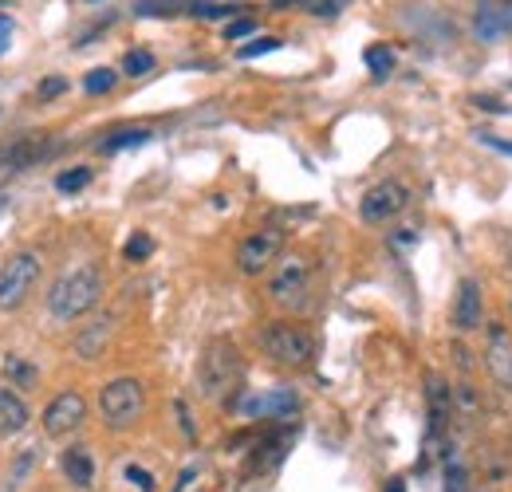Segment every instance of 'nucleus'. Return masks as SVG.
<instances>
[{
  "mask_svg": "<svg viewBox=\"0 0 512 492\" xmlns=\"http://www.w3.org/2000/svg\"><path fill=\"white\" fill-rule=\"evenodd\" d=\"M103 296V272L95 264H75L48 288V311L60 323H75L99 304Z\"/></svg>",
  "mask_w": 512,
  "mask_h": 492,
  "instance_id": "obj_1",
  "label": "nucleus"
},
{
  "mask_svg": "<svg viewBox=\"0 0 512 492\" xmlns=\"http://www.w3.org/2000/svg\"><path fill=\"white\" fill-rule=\"evenodd\" d=\"M241 374H245V367H241L237 347L225 343V339H217V343L205 347V355H201V363H197V386H201L205 398L225 402V398L241 386Z\"/></svg>",
  "mask_w": 512,
  "mask_h": 492,
  "instance_id": "obj_2",
  "label": "nucleus"
},
{
  "mask_svg": "<svg viewBox=\"0 0 512 492\" xmlns=\"http://www.w3.org/2000/svg\"><path fill=\"white\" fill-rule=\"evenodd\" d=\"M260 351H264L272 363H280V367L300 370L316 359V339H312L304 327L272 323V327L260 331Z\"/></svg>",
  "mask_w": 512,
  "mask_h": 492,
  "instance_id": "obj_3",
  "label": "nucleus"
},
{
  "mask_svg": "<svg viewBox=\"0 0 512 492\" xmlns=\"http://www.w3.org/2000/svg\"><path fill=\"white\" fill-rule=\"evenodd\" d=\"M142 410H146V390H142V382L130 378V374L107 382V386L99 390V414H103V422H107L111 430H130V426L142 418Z\"/></svg>",
  "mask_w": 512,
  "mask_h": 492,
  "instance_id": "obj_4",
  "label": "nucleus"
},
{
  "mask_svg": "<svg viewBox=\"0 0 512 492\" xmlns=\"http://www.w3.org/2000/svg\"><path fill=\"white\" fill-rule=\"evenodd\" d=\"M308 288H312V264L300 256V252H280V260H276V272H272V280H268V296L280 304V308H300L304 304V296H308Z\"/></svg>",
  "mask_w": 512,
  "mask_h": 492,
  "instance_id": "obj_5",
  "label": "nucleus"
},
{
  "mask_svg": "<svg viewBox=\"0 0 512 492\" xmlns=\"http://www.w3.org/2000/svg\"><path fill=\"white\" fill-rule=\"evenodd\" d=\"M40 272H44V264H40L36 252H16L0 268V308L4 311L20 308L32 296V288L40 284Z\"/></svg>",
  "mask_w": 512,
  "mask_h": 492,
  "instance_id": "obj_6",
  "label": "nucleus"
},
{
  "mask_svg": "<svg viewBox=\"0 0 512 492\" xmlns=\"http://www.w3.org/2000/svg\"><path fill=\"white\" fill-rule=\"evenodd\" d=\"M406 205H410V189H406V185L379 182L363 193V201H359V217H363L367 225H386V221H394Z\"/></svg>",
  "mask_w": 512,
  "mask_h": 492,
  "instance_id": "obj_7",
  "label": "nucleus"
},
{
  "mask_svg": "<svg viewBox=\"0 0 512 492\" xmlns=\"http://www.w3.org/2000/svg\"><path fill=\"white\" fill-rule=\"evenodd\" d=\"M284 252V233L280 229H256L237 245V268L245 276H260L264 268L276 264V256Z\"/></svg>",
  "mask_w": 512,
  "mask_h": 492,
  "instance_id": "obj_8",
  "label": "nucleus"
},
{
  "mask_svg": "<svg viewBox=\"0 0 512 492\" xmlns=\"http://www.w3.org/2000/svg\"><path fill=\"white\" fill-rule=\"evenodd\" d=\"M83 422H87V402H83V394H75V390L56 394V398L48 402V410H44V433H48V437H67V433L79 430Z\"/></svg>",
  "mask_w": 512,
  "mask_h": 492,
  "instance_id": "obj_9",
  "label": "nucleus"
},
{
  "mask_svg": "<svg viewBox=\"0 0 512 492\" xmlns=\"http://www.w3.org/2000/svg\"><path fill=\"white\" fill-rule=\"evenodd\" d=\"M485 370L493 378L497 390L512 394V335L505 327H489V343H485Z\"/></svg>",
  "mask_w": 512,
  "mask_h": 492,
  "instance_id": "obj_10",
  "label": "nucleus"
},
{
  "mask_svg": "<svg viewBox=\"0 0 512 492\" xmlns=\"http://www.w3.org/2000/svg\"><path fill=\"white\" fill-rule=\"evenodd\" d=\"M245 418H292L300 410L296 390H264V394H249L237 406Z\"/></svg>",
  "mask_w": 512,
  "mask_h": 492,
  "instance_id": "obj_11",
  "label": "nucleus"
},
{
  "mask_svg": "<svg viewBox=\"0 0 512 492\" xmlns=\"http://www.w3.org/2000/svg\"><path fill=\"white\" fill-rule=\"evenodd\" d=\"M481 319H485V308H481V288H477V280H461L457 300H453V327H457V331H477Z\"/></svg>",
  "mask_w": 512,
  "mask_h": 492,
  "instance_id": "obj_12",
  "label": "nucleus"
},
{
  "mask_svg": "<svg viewBox=\"0 0 512 492\" xmlns=\"http://www.w3.org/2000/svg\"><path fill=\"white\" fill-rule=\"evenodd\" d=\"M28 402L12 390H0V437H16V433L28 426Z\"/></svg>",
  "mask_w": 512,
  "mask_h": 492,
  "instance_id": "obj_13",
  "label": "nucleus"
},
{
  "mask_svg": "<svg viewBox=\"0 0 512 492\" xmlns=\"http://www.w3.org/2000/svg\"><path fill=\"white\" fill-rule=\"evenodd\" d=\"M111 331H115V323H111V315H103V319H95L79 339H75V355L79 359H99L103 351H107V339H111Z\"/></svg>",
  "mask_w": 512,
  "mask_h": 492,
  "instance_id": "obj_14",
  "label": "nucleus"
},
{
  "mask_svg": "<svg viewBox=\"0 0 512 492\" xmlns=\"http://www.w3.org/2000/svg\"><path fill=\"white\" fill-rule=\"evenodd\" d=\"M64 477L75 489H91L95 485V461H91V453L83 445H75V449L64 453Z\"/></svg>",
  "mask_w": 512,
  "mask_h": 492,
  "instance_id": "obj_15",
  "label": "nucleus"
},
{
  "mask_svg": "<svg viewBox=\"0 0 512 492\" xmlns=\"http://www.w3.org/2000/svg\"><path fill=\"white\" fill-rule=\"evenodd\" d=\"M426 398H430V426H434V433H442V426L453 414V394H449L446 378H430L426 382Z\"/></svg>",
  "mask_w": 512,
  "mask_h": 492,
  "instance_id": "obj_16",
  "label": "nucleus"
},
{
  "mask_svg": "<svg viewBox=\"0 0 512 492\" xmlns=\"http://www.w3.org/2000/svg\"><path fill=\"white\" fill-rule=\"evenodd\" d=\"M0 370H4V378H12V382H16L20 390H32V386L40 382V370L32 367L28 359H20V355H4Z\"/></svg>",
  "mask_w": 512,
  "mask_h": 492,
  "instance_id": "obj_17",
  "label": "nucleus"
},
{
  "mask_svg": "<svg viewBox=\"0 0 512 492\" xmlns=\"http://www.w3.org/2000/svg\"><path fill=\"white\" fill-rule=\"evenodd\" d=\"M146 138H150V130H142V126H127V130H119V134L103 138V142H99V150H103V154H115V150H127V146H142Z\"/></svg>",
  "mask_w": 512,
  "mask_h": 492,
  "instance_id": "obj_18",
  "label": "nucleus"
},
{
  "mask_svg": "<svg viewBox=\"0 0 512 492\" xmlns=\"http://www.w3.org/2000/svg\"><path fill=\"white\" fill-rule=\"evenodd\" d=\"M363 60H367L375 79H386V75L394 71V48H390V44H371V48L363 52Z\"/></svg>",
  "mask_w": 512,
  "mask_h": 492,
  "instance_id": "obj_19",
  "label": "nucleus"
},
{
  "mask_svg": "<svg viewBox=\"0 0 512 492\" xmlns=\"http://www.w3.org/2000/svg\"><path fill=\"white\" fill-rule=\"evenodd\" d=\"M40 142H12L0 150V166H28L32 158H40Z\"/></svg>",
  "mask_w": 512,
  "mask_h": 492,
  "instance_id": "obj_20",
  "label": "nucleus"
},
{
  "mask_svg": "<svg viewBox=\"0 0 512 492\" xmlns=\"http://www.w3.org/2000/svg\"><path fill=\"white\" fill-rule=\"evenodd\" d=\"M115 83H119V75H115L111 67H95V71L83 75V91H87V95H107Z\"/></svg>",
  "mask_w": 512,
  "mask_h": 492,
  "instance_id": "obj_21",
  "label": "nucleus"
},
{
  "mask_svg": "<svg viewBox=\"0 0 512 492\" xmlns=\"http://www.w3.org/2000/svg\"><path fill=\"white\" fill-rule=\"evenodd\" d=\"M186 12H190V16H201V20H221V16H233L237 4H221V0H190Z\"/></svg>",
  "mask_w": 512,
  "mask_h": 492,
  "instance_id": "obj_22",
  "label": "nucleus"
},
{
  "mask_svg": "<svg viewBox=\"0 0 512 492\" xmlns=\"http://www.w3.org/2000/svg\"><path fill=\"white\" fill-rule=\"evenodd\" d=\"M123 71H127L130 79H138V75H150V71H154V56H150L146 48H130L127 56H123Z\"/></svg>",
  "mask_w": 512,
  "mask_h": 492,
  "instance_id": "obj_23",
  "label": "nucleus"
},
{
  "mask_svg": "<svg viewBox=\"0 0 512 492\" xmlns=\"http://www.w3.org/2000/svg\"><path fill=\"white\" fill-rule=\"evenodd\" d=\"M36 465V449H24L20 457H16V465L8 469V485H4V492H16L20 485H24V477H28V469Z\"/></svg>",
  "mask_w": 512,
  "mask_h": 492,
  "instance_id": "obj_24",
  "label": "nucleus"
},
{
  "mask_svg": "<svg viewBox=\"0 0 512 492\" xmlns=\"http://www.w3.org/2000/svg\"><path fill=\"white\" fill-rule=\"evenodd\" d=\"M91 178H95V174H91L87 166H79V170H64V174L56 178V189H60V193H79V189H87V185H91Z\"/></svg>",
  "mask_w": 512,
  "mask_h": 492,
  "instance_id": "obj_25",
  "label": "nucleus"
},
{
  "mask_svg": "<svg viewBox=\"0 0 512 492\" xmlns=\"http://www.w3.org/2000/svg\"><path fill=\"white\" fill-rule=\"evenodd\" d=\"M469 489V473H465V465L446 453V492H465Z\"/></svg>",
  "mask_w": 512,
  "mask_h": 492,
  "instance_id": "obj_26",
  "label": "nucleus"
},
{
  "mask_svg": "<svg viewBox=\"0 0 512 492\" xmlns=\"http://www.w3.org/2000/svg\"><path fill=\"white\" fill-rule=\"evenodd\" d=\"M150 252H154V241H150L146 233H134L127 241V252H123V256H127L130 264H142V260H150Z\"/></svg>",
  "mask_w": 512,
  "mask_h": 492,
  "instance_id": "obj_27",
  "label": "nucleus"
},
{
  "mask_svg": "<svg viewBox=\"0 0 512 492\" xmlns=\"http://www.w3.org/2000/svg\"><path fill=\"white\" fill-rule=\"evenodd\" d=\"M276 48H280V40H276V36H268V40H253V44H241V60L268 56V52H276Z\"/></svg>",
  "mask_w": 512,
  "mask_h": 492,
  "instance_id": "obj_28",
  "label": "nucleus"
},
{
  "mask_svg": "<svg viewBox=\"0 0 512 492\" xmlns=\"http://www.w3.org/2000/svg\"><path fill=\"white\" fill-rule=\"evenodd\" d=\"M253 32H256L253 16H237V20L225 28V40H245V36H253Z\"/></svg>",
  "mask_w": 512,
  "mask_h": 492,
  "instance_id": "obj_29",
  "label": "nucleus"
},
{
  "mask_svg": "<svg viewBox=\"0 0 512 492\" xmlns=\"http://www.w3.org/2000/svg\"><path fill=\"white\" fill-rule=\"evenodd\" d=\"M127 481L130 485H138L142 492H154V473L142 469V465H127Z\"/></svg>",
  "mask_w": 512,
  "mask_h": 492,
  "instance_id": "obj_30",
  "label": "nucleus"
},
{
  "mask_svg": "<svg viewBox=\"0 0 512 492\" xmlns=\"http://www.w3.org/2000/svg\"><path fill=\"white\" fill-rule=\"evenodd\" d=\"M12 36H16V24H12V16L0 12V56L12 48Z\"/></svg>",
  "mask_w": 512,
  "mask_h": 492,
  "instance_id": "obj_31",
  "label": "nucleus"
},
{
  "mask_svg": "<svg viewBox=\"0 0 512 492\" xmlns=\"http://www.w3.org/2000/svg\"><path fill=\"white\" fill-rule=\"evenodd\" d=\"M64 91H67L64 79H44V83L36 87V95H40V99H56V95H64Z\"/></svg>",
  "mask_w": 512,
  "mask_h": 492,
  "instance_id": "obj_32",
  "label": "nucleus"
},
{
  "mask_svg": "<svg viewBox=\"0 0 512 492\" xmlns=\"http://www.w3.org/2000/svg\"><path fill=\"white\" fill-rule=\"evenodd\" d=\"M343 4H347V0H320V4H312V12H320V16H335Z\"/></svg>",
  "mask_w": 512,
  "mask_h": 492,
  "instance_id": "obj_33",
  "label": "nucleus"
},
{
  "mask_svg": "<svg viewBox=\"0 0 512 492\" xmlns=\"http://www.w3.org/2000/svg\"><path fill=\"white\" fill-rule=\"evenodd\" d=\"M481 142H489V146H493V150H501V154H512L509 138H493V134H481Z\"/></svg>",
  "mask_w": 512,
  "mask_h": 492,
  "instance_id": "obj_34",
  "label": "nucleus"
},
{
  "mask_svg": "<svg viewBox=\"0 0 512 492\" xmlns=\"http://www.w3.org/2000/svg\"><path fill=\"white\" fill-rule=\"evenodd\" d=\"M386 492H406V485H402V481H390V485H386Z\"/></svg>",
  "mask_w": 512,
  "mask_h": 492,
  "instance_id": "obj_35",
  "label": "nucleus"
},
{
  "mask_svg": "<svg viewBox=\"0 0 512 492\" xmlns=\"http://www.w3.org/2000/svg\"><path fill=\"white\" fill-rule=\"evenodd\" d=\"M505 20H509V32H512V0H505Z\"/></svg>",
  "mask_w": 512,
  "mask_h": 492,
  "instance_id": "obj_36",
  "label": "nucleus"
},
{
  "mask_svg": "<svg viewBox=\"0 0 512 492\" xmlns=\"http://www.w3.org/2000/svg\"><path fill=\"white\" fill-rule=\"evenodd\" d=\"M509 315H512V300H509Z\"/></svg>",
  "mask_w": 512,
  "mask_h": 492,
  "instance_id": "obj_37",
  "label": "nucleus"
},
{
  "mask_svg": "<svg viewBox=\"0 0 512 492\" xmlns=\"http://www.w3.org/2000/svg\"><path fill=\"white\" fill-rule=\"evenodd\" d=\"M0 205H4V197H0Z\"/></svg>",
  "mask_w": 512,
  "mask_h": 492,
  "instance_id": "obj_38",
  "label": "nucleus"
},
{
  "mask_svg": "<svg viewBox=\"0 0 512 492\" xmlns=\"http://www.w3.org/2000/svg\"><path fill=\"white\" fill-rule=\"evenodd\" d=\"M87 4H95V0H87Z\"/></svg>",
  "mask_w": 512,
  "mask_h": 492,
  "instance_id": "obj_39",
  "label": "nucleus"
}]
</instances>
